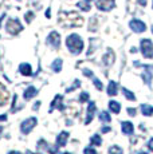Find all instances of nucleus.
<instances>
[{
    "label": "nucleus",
    "mask_w": 153,
    "mask_h": 154,
    "mask_svg": "<svg viewBox=\"0 0 153 154\" xmlns=\"http://www.w3.org/2000/svg\"><path fill=\"white\" fill-rule=\"evenodd\" d=\"M58 22L61 26L69 28V27H81L83 24V17L81 16L78 12L75 11H62L59 12V17H58Z\"/></svg>",
    "instance_id": "1"
},
{
    "label": "nucleus",
    "mask_w": 153,
    "mask_h": 154,
    "mask_svg": "<svg viewBox=\"0 0 153 154\" xmlns=\"http://www.w3.org/2000/svg\"><path fill=\"white\" fill-rule=\"evenodd\" d=\"M66 46L70 50V52L74 55H78L83 50V40L78 34H71L67 36L66 39Z\"/></svg>",
    "instance_id": "2"
},
{
    "label": "nucleus",
    "mask_w": 153,
    "mask_h": 154,
    "mask_svg": "<svg viewBox=\"0 0 153 154\" xmlns=\"http://www.w3.org/2000/svg\"><path fill=\"white\" fill-rule=\"evenodd\" d=\"M5 31L10 35H17L19 32L23 31V26L20 23L19 19H15V17H11V19L7 20L5 23Z\"/></svg>",
    "instance_id": "3"
},
{
    "label": "nucleus",
    "mask_w": 153,
    "mask_h": 154,
    "mask_svg": "<svg viewBox=\"0 0 153 154\" xmlns=\"http://www.w3.org/2000/svg\"><path fill=\"white\" fill-rule=\"evenodd\" d=\"M141 52H142L144 58H148V59L153 58V43L151 39L141 40Z\"/></svg>",
    "instance_id": "4"
},
{
    "label": "nucleus",
    "mask_w": 153,
    "mask_h": 154,
    "mask_svg": "<svg viewBox=\"0 0 153 154\" xmlns=\"http://www.w3.org/2000/svg\"><path fill=\"white\" fill-rule=\"evenodd\" d=\"M95 5L99 11L109 12V11H111L114 8V5H116V0H97Z\"/></svg>",
    "instance_id": "5"
},
{
    "label": "nucleus",
    "mask_w": 153,
    "mask_h": 154,
    "mask_svg": "<svg viewBox=\"0 0 153 154\" xmlns=\"http://www.w3.org/2000/svg\"><path fill=\"white\" fill-rule=\"evenodd\" d=\"M36 123H38L36 118H34V117L28 118V119H26V121H23L22 122V125H20V130H22L23 134H28V133H30L35 126H36Z\"/></svg>",
    "instance_id": "6"
},
{
    "label": "nucleus",
    "mask_w": 153,
    "mask_h": 154,
    "mask_svg": "<svg viewBox=\"0 0 153 154\" xmlns=\"http://www.w3.org/2000/svg\"><path fill=\"white\" fill-rule=\"evenodd\" d=\"M47 44H50V46L54 47L55 50H58L61 46V35L58 34L57 31L50 32L48 36H47Z\"/></svg>",
    "instance_id": "7"
},
{
    "label": "nucleus",
    "mask_w": 153,
    "mask_h": 154,
    "mask_svg": "<svg viewBox=\"0 0 153 154\" xmlns=\"http://www.w3.org/2000/svg\"><path fill=\"white\" fill-rule=\"evenodd\" d=\"M129 27L132 28V31L136 32V34H141V32H144L146 29V24L140 19H133L129 23Z\"/></svg>",
    "instance_id": "8"
},
{
    "label": "nucleus",
    "mask_w": 153,
    "mask_h": 154,
    "mask_svg": "<svg viewBox=\"0 0 153 154\" xmlns=\"http://www.w3.org/2000/svg\"><path fill=\"white\" fill-rule=\"evenodd\" d=\"M114 59H116V55H114L113 50L108 48L106 54L102 56V62H104V64H105V66H111V64H113V62H114Z\"/></svg>",
    "instance_id": "9"
},
{
    "label": "nucleus",
    "mask_w": 153,
    "mask_h": 154,
    "mask_svg": "<svg viewBox=\"0 0 153 154\" xmlns=\"http://www.w3.org/2000/svg\"><path fill=\"white\" fill-rule=\"evenodd\" d=\"M62 100H63V97L58 94V95L54 98V100H52V103H51V106H50L48 111L51 112V111H54L55 109H59V110H63V109H64V106L62 105Z\"/></svg>",
    "instance_id": "10"
},
{
    "label": "nucleus",
    "mask_w": 153,
    "mask_h": 154,
    "mask_svg": "<svg viewBox=\"0 0 153 154\" xmlns=\"http://www.w3.org/2000/svg\"><path fill=\"white\" fill-rule=\"evenodd\" d=\"M8 98H10V93L4 87V85L0 83V106H4L8 102Z\"/></svg>",
    "instance_id": "11"
},
{
    "label": "nucleus",
    "mask_w": 153,
    "mask_h": 154,
    "mask_svg": "<svg viewBox=\"0 0 153 154\" xmlns=\"http://www.w3.org/2000/svg\"><path fill=\"white\" fill-rule=\"evenodd\" d=\"M95 110H97L95 103H94V102H90V103H89V107H87V118H86V121H85V125H89V123L93 121L94 112H95Z\"/></svg>",
    "instance_id": "12"
},
{
    "label": "nucleus",
    "mask_w": 153,
    "mask_h": 154,
    "mask_svg": "<svg viewBox=\"0 0 153 154\" xmlns=\"http://www.w3.org/2000/svg\"><path fill=\"white\" fill-rule=\"evenodd\" d=\"M67 140H69V133H67V131H62L61 134L57 137V145H58V146H61V147H63L64 145H66Z\"/></svg>",
    "instance_id": "13"
},
{
    "label": "nucleus",
    "mask_w": 153,
    "mask_h": 154,
    "mask_svg": "<svg viewBox=\"0 0 153 154\" xmlns=\"http://www.w3.org/2000/svg\"><path fill=\"white\" fill-rule=\"evenodd\" d=\"M19 71H20V74L22 75H24V76H30L32 75V69H31V66L28 63H22L19 66Z\"/></svg>",
    "instance_id": "14"
},
{
    "label": "nucleus",
    "mask_w": 153,
    "mask_h": 154,
    "mask_svg": "<svg viewBox=\"0 0 153 154\" xmlns=\"http://www.w3.org/2000/svg\"><path fill=\"white\" fill-rule=\"evenodd\" d=\"M38 94V90L34 87V86H30V87L26 90V93H24V99L26 100H30L31 98H34L35 95Z\"/></svg>",
    "instance_id": "15"
},
{
    "label": "nucleus",
    "mask_w": 153,
    "mask_h": 154,
    "mask_svg": "<svg viewBox=\"0 0 153 154\" xmlns=\"http://www.w3.org/2000/svg\"><path fill=\"white\" fill-rule=\"evenodd\" d=\"M109 109H110L111 112L118 114V112L121 111V105H120L118 102H116V100H110V102H109Z\"/></svg>",
    "instance_id": "16"
},
{
    "label": "nucleus",
    "mask_w": 153,
    "mask_h": 154,
    "mask_svg": "<svg viewBox=\"0 0 153 154\" xmlns=\"http://www.w3.org/2000/svg\"><path fill=\"white\" fill-rule=\"evenodd\" d=\"M134 130V126L132 122H122V133L125 134H132Z\"/></svg>",
    "instance_id": "17"
},
{
    "label": "nucleus",
    "mask_w": 153,
    "mask_h": 154,
    "mask_svg": "<svg viewBox=\"0 0 153 154\" xmlns=\"http://www.w3.org/2000/svg\"><path fill=\"white\" fill-rule=\"evenodd\" d=\"M117 90H118V85H117V82H110V83H109V87H108V94L109 95H116L117 94Z\"/></svg>",
    "instance_id": "18"
},
{
    "label": "nucleus",
    "mask_w": 153,
    "mask_h": 154,
    "mask_svg": "<svg viewBox=\"0 0 153 154\" xmlns=\"http://www.w3.org/2000/svg\"><path fill=\"white\" fill-rule=\"evenodd\" d=\"M76 7L79 8V10H82V11H85V12H89L90 11V3L89 2H86V0H83V2H79V3H76Z\"/></svg>",
    "instance_id": "19"
},
{
    "label": "nucleus",
    "mask_w": 153,
    "mask_h": 154,
    "mask_svg": "<svg viewBox=\"0 0 153 154\" xmlns=\"http://www.w3.org/2000/svg\"><path fill=\"white\" fill-rule=\"evenodd\" d=\"M141 111H142L144 115L151 117V115H153V106H151V105H142V106H141Z\"/></svg>",
    "instance_id": "20"
},
{
    "label": "nucleus",
    "mask_w": 153,
    "mask_h": 154,
    "mask_svg": "<svg viewBox=\"0 0 153 154\" xmlns=\"http://www.w3.org/2000/svg\"><path fill=\"white\" fill-rule=\"evenodd\" d=\"M62 60L61 59H55L54 62L51 63V69H52V71H55V72H59L61 71V69H62Z\"/></svg>",
    "instance_id": "21"
},
{
    "label": "nucleus",
    "mask_w": 153,
    "mask_h": 154,
    "mask_svg": "<svg viewBox=\"0 0 153 154\" xmlns=\"http://www.w3.org/2000/svg\"><path fill=\"white\" fill-rule=\"evenodd\" d=\"M122 93H123V97H125L126 99H129V100H136V95H134V94L132 93L130 90H128V88L123 87V88H122Z\"/></svg>",
    "instance_id": "22"
},
{
    "label": "nucleus",
    "mask_w": 153,
    "mask_h": 154,
    "mask_svg": "<svg viewBox=\"0 0 153 154\" xmlns=\"http://www.w3.org/2000/svg\"><path fill=\"white\" fill-rule=\"evenodd\" d=\"M90 142H92V145H93V146H99V145L102 143L101 135H98V134L93 135V138H92V140H90Z\"/></svg>",
    "instance_id": "23"
},
{
    "label": "nucleus",
    "mask_w": 153,
    "mask_h": 154,
    "mask_svg": "<svg viewBox=\"0 0 153 154\" xmlns=\"http://www.w3.org/2000/svg\"><path fill=\"white\" fill-rule=\"evenodd\" d=\"M99 119H101L102 122H105V123H109L111 121V118H110V115H109V112L102 111L101 114H99Z\"/></svg>",
    "instance_id": "24"
},
{
    "label": "nucleus",
    "mask_w": 153,
    "mask_h": 154,
    "mask_svg": "<svg viewBox=\"0 0 153 154\" xmlns=\"http://www.w3.org/2000/svg\"><path fill=\"white\" fill-rule=\"evenodd\" d=\"M122 153H123V150L120 146H111L109 149V154H122Z\"/></svg>",
    "instance_id": "25"
},
{
    "label": "nucleus",
    "mask_w": 153,
    "mask_h": 154,
    "mask_svg": "<svg viewBox=\"0 0 153 154\" xmlns=\"http://www.w3.org/2000/svg\"><path fill=\"white\" fill-rule=\"evenodd\" d=\"M34 17H35V14L32 12V11H28V12H26V15H24V19H26V22H27L28 24L34 20Z\"/></svg>",
    "instance_id": "26"
},
{
    "label": "nucleus",
    "mask_w": 153,
    "mask_h": 154,
    "mask_svg": "<svg viewBox=\"0 0 153 154\" xmlns=\"http://www.w3.org/2000/svg\"><path fill=\"white\" fill-rule=\"evenodd\" d=\"M79 85H81V82H79L78 79H75V81H74V85H73L71 87L67 88V93H71V91H74L75 88H78V87H79Z\"/></svg>",
    "instance_id": "27"
},
{
    "label": "nucleus",
    "mask_w": 153,
    "mask_h": 154,
    "mask_svg": "<svg viewBox=\"0 0 153 154\" xmlns=\"http://www.w3.org/2000/svg\"><path fill=\"white\" fill-rule=\"evenodd\" d=\"M93 81H94V85H95V87H97V90H99L101 91L102 88H104V86H102V83H101V81H99V79H97V78H94L93 76Z\"/></svg>",
    "instance_id": "28"
},
{
    "label": "nucleus",
    "mask_w": 153,
    "mask_h": 154,
    "mask_svg": "<svg viewBox=\"0 0 153 154\" xmlns=\"http://www.w3.org/2000/svg\"><path fill=\"white\" fill-rule=\"evenodd\" d=\"M79 100H81V103H85L89 100V93H82L81 97H79Z\"/></svg>",
    "instance_id": "29"
},
{
    "label": "nucleus",
    "mask_w": 153,
    "mask_h": 154,
    "mask_svg": "<svg viewBox=\"0 0 153 154\" xmlns=\"http://www.w3.org/2000/svg\"><path fill=\"white\" fill-rule=\"evenodd\" d=\"M142 78H144V81L146 82L148 85H151V81H152V75H151V72H145L142 75Z\"/></svg>",
    "instance_id": "30"
},
{
    "label": "nucleus",
    "mask_w": 153,
    "mask_h": 154,
    "mask_svg": "<svg viewBox=\"0 0 153 154\" xmlns=\"http://www.w3.org/2000/svg\"><path fill=\"white\" fill-rule=\"evenodd\" d=\"M38 147H40V149H47V142L45 140H40L38 142Z\"/></svg>",
    "instance_id": "31"
},
{
    "label": "nucleus",
    "mask_w": 153,
    "mask_h": 154,
    "mask_svg": "<svg viewBox=\"0 0 153 154\" xmlns=\"http://www.w3.org/2000/svg\"><path fill=\"white\" fill-rule=\"evenodd\" d=\"M85 154H97V152L93 149V147H86V149L83 150Z\"/></svg>",
    "instance_id": "32"
},
{
    "label": "nucleus",
    "mask_w": 153,
    "mask_h": 154,
    "mask_svg": "<svg viewBox=\"0 0 153 154\" xmlns=\"http://www.w3.org/2000/svg\"><path fill=\"white\" fill-rule=\"evenodd\" d=\"M58 145L57 146H52V147H48V152H50V154H57L58 153Z\"/></svg>",
    "instance_id": "33"
},
{
    "label": "nucleus",
    "mask_w": 153,
    "mask_h": 154,
    "mask_svg": "<svg viewBox=\"0 0 153 154\" xmlns=\"http://www.w3.org/2000/svg\"><path fill=\"white\" fill-rule=\"evenodd\" d=\"M83 74H85L86 76H89V78H93V76H94V74H93L90 70H87V69H85V70H83Z\"/></svg>",
    "instance_id": "34"
},
{
    "label": "nucleus",
    "mask_w": 153,
    "mask_h": 154,
    "mask_svg": "<svg viewBox=\"0 0 153 154\" xmlns=\"http://www.w3.org/2000/svg\"><path fill=\"white\" fill-rule=\"evenodd\" d=\"M128 112H129V115L134 117V115L137 114V110H136V109H128Z\"/></svg>",
    "instance_id": "35"
},
{
    "label": "nucleus",
    "mask_w": 153,
    "mask_h": 154,
    "mask_svg": "<svg viewBox=\"0 0 153 154\" xmlns=\"http://www.w3.org/2000/svg\"><path fill=\"white\" fill-rule=\"evenodd\" d=\"M148 147H149V150H151V152H153V138L148 142Z\"/></svg>",
    "instance_id": "36"
},
{
    "label": "nucleus",
    "mask_w": 153,
    "mask_h": 154,
    "mask_svg": "<svg viewBox=\"0 0 153 154\" xmlns=\"http://www.w3.org/2000/svg\"><path fill=\"white\" fill-rule=\"evenodd\" d=\"M137 2H138V4H140L141 7H145L146 5V0H137Z\"/></svg>",
    "instance_id": "37"
},
{
    "label": "nucleus",
    "mask_w": 153,
    "mask_h": 154,
    "mask_svg": "<svg viewBox=\"0 0 153 154\" xmlns=\"http://www.w3.org/2000/svg\"><path fill=\"white\" fill-rule=\"evenodd\" d=\"M39 107H40V102L38 100V102H35V105H34V107H32V109H34V110H38Z\"/></svg>",
    "instance_id": "38"
},
{
    "label": "nucleus",
    "mask_w": 153,
    "mask_h": 154,
    "mask_svg": "<svg viewBox=\"0 0 153 154\" xmlns=\"http://www.w3.org/2000/svg\"><path fill=\"white\" fill-rule=\"evenodd\" d=\"M51 16V10L50 8H47V11H46V17H50Z\"/></svg>",
    "instance_id": "39"
},
{
    "label": "nucleus",
    "mask_w": 153,
    "mask_h": 154,
    "mask_svg": "<svg viewBox=\"0 0 153 154\" xmlns=\"http://www.w3.org/2000/svg\"><path fill=\"white\" fill-rule=\"evenodd\" d=\"M110 131V127H102V133H109Z\"/></svg>",
    "instance_id": "40"
},
{
    "label": "nucleus",
    "mask_w": 153,
    "mask_h": 154,
    "mask_svg": "<svg viewBox=\"0 0 153 154\" xmlns=\"http://www.w3.org/2000/svg\"><path fill=\"white\" fill-rule=\"evenodd\" d=\"M7 119V115H0V121H5Z\"/></svg>",
    "instance_id": "41"
},
{
    "label": "nucleus",
    "mask_w": 153,
    "mask_h": 154,
    "mask_svg": "<svg viewBox=\"0 0 153 154\" xmlns=\"http://www.w3.org/2000/svg\"><path fill=\"white\" fill-rule=\"evenodd\" d=\"M8 154H20V153H19V152H10Z\"/></svg>",
    "instance_id": "42"
},
{
    "label": "nucleus",
    "mask_w": 153,
    "mask_h": 154,
    "mask_svg": "<svg viewBox=\"0 0 153 154\" xmlns=\"http://www.w3.org/2000/svg\"><path fill=\"white\" fill-rule=\"evenodd\" d=\"M26 154H39V153H32V152H27Z\"/></svg>",
    "instance_id": "43"
},
{
    "label": "nucleus",
    "mask_w": 153,
    "mask_h": 154,
    "mask_svg": "<svg viewBox=\"0 0 153 154\" xmlns=\"http://www.w3.org/2000/svg\"><path fill=\"white\" fill-rule=\"evenodd\" d=\"M2 133H3V126H0V135H2Z\"/></svg>",
    "instance_id": "44"
},
{
    "label": "nucleus",
    "mask_w": 153,
    "mask_h": 154,
    "mask_svg": "<svg viewBox=\"0 0 153 154\" xmlns=\"http://www.w3.org/2000/svg\"><path fill=\"white\" fill-rule=\"evenodd\" d=\"M86 2H89V3H90V2H93V0H86Z\"/></svg>",
    "instance_id": "45"
},
{
    "label": "nucleus",
    "mask_w": 153,
    "mask_h": 154,
    "mask_svg": "<svg viewBox=\"0 0 153 154\" xmlns=\"http://www.w3.org/2000/svg\"><path fill=\"white\" fill-rule=\"evenodd\" d=\"M138 154H146V153H138Z\"/></svg>",
    "instance_id": "46"
},
{
    "label": "nucleus",
    "mask_w": 153,
    "mask_h": 154,
    "mask_svg": "<svg viewBox=\"0 0 153 154\" xmlns=\"http://www.w3.org/2000/svg\"><path fill=\"white\" fill-rule=\"evenodd\" d=\"M63 154H70V153H63Z\"/></svg>",
    "instance_id": "47"
},
{
    "label": "nucleus",
    "mask_w": 153,
    "mask_h": 154,
    "mask_svg": "<svg viewBox=\"0 0 153 154\" xmlns=\"http://www.w3.org/2000/svg\"><path fill=\"white\" fill-rule=\"evenodd\" d=\"M17 2H22V0H17Z\"/></svg>",
    "instance_id": "48"
},
{
    "label": "nucleus",
    "mask_w": 153,
    "mask_h": 154,
    "mask_svg": "<svg viewBox=\"0 0 153 154\" xmlns=\"http://www.w3.org/2000/svg\"><path fill=\"white\" fill-rule=\"evenodd\" d=\"M152 31H153V28H152Z\"/></svg>",
    "instance_id": "49"
}]
</instances>
